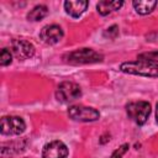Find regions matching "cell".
Masks as SVG:
<instances>
[{
  "label": "cell",
  "mask_w": 158,
  "mask_h": 158,
  "mask_svg": "<svg viewBox=\"0 0 158 158\" xmlns=\"http://www.w3.org/2000/svg\"><path fill=\"white\" fill-rule=\"evenodd\" d=\"M132 5L139 15H147L154 10V7L157 6V1H154V0L153 1L152 0H135L132 2Z\"/></svg>",
  "instance_id": "cell-12"
},
{
  "label": "cell",
  "mask_w": 158,
  "mask_h": 158,
  "mask_svg": "<svg viewBox=\"0 0 158 158\" xmlns=\"http://www.w3.org/2000/svg\"><path fill=\"white\" fill-rule=\"evenodd\" d=\"M120 70L133 75L158 78V63L143 59H137L135 62H125L120 65Z\"/></svg>",
  "instance_id": "cell-1"
},
{
  "label": "cell",
  "mask_w": 158,
  "mask_h": 158,
  "mask_svg": "<svg viewBox=\"0 0 158 158\" xmlns=\"http://www.w3.org/2000/svg\"><path fill=\"white\" fill-rule=\"evenodd\" d=\"M117 35H118V27H117L116 25L109 27V28L105 31V36H107V37H110V38H115Z\"/></svg>",
  "instance_id": "cell-17"
},
{
  "label": "cell",
  "mask_w": 158,
  "mask_h": 158,
  "mask_svg": "<svg viewBox=\"0 0 158 158\" xmlns=\"http://www.w3.org/2000/svg\"><path fill=\"white\" fill-rule=\"evenodd\" d=\"M11 58H12V57H11L10 51H9L7 48H2V49H1V53H0V64H1L2 67L10 64L11 60H12Z\"/></svg>",
  "instance_id": "cell-14"
},
{
  "label": "cell",
  "mask_w": 158,
  "mask_h": 158,
  "mask_svg": "<svg viewBox=\"0 0 158 158\" xmlns=\"http://www.w3.org/2000/svg\"><path fill=\"white\" fill-rule=\"evenodd\" d=\"M63 30L58 25H47L40 32V38L47 44H56L63 37Z\"/></svg>",
  "instance_id": "cell-8"
},
{
  "label": "cell",
  "mask_w": 158,
  "mask_h": 158,
  "mask_svg": "<svg viewBox=\"0 0 158 158\" xmlns=\"http://www.w3.org/2000/svg\"><path fill=\"white\" fill-rule=\"evenodd\" d=\"M128 148H130V146L127 144V143H125V144H122L121 147H118L112 154H111V157L110 158H122V156L128 151Z\"/></svg>",
  "instance_id": "cell-16"
},
{
  "label": "cell",
  "mask_w": 158,
  "mask_h": 158,
  "mask_svg": "<svg viewBox=\"0 0 158 158\" xmlns=\"http://www.w3.org/2000/svg\"><path fill=\"white\" fill-rule=\"evenodd\" d=\"M89 2L83 1V0H77V1H65L64 2V9L68 15L73 17H79L88 7Z\"/></svg>",
  "instance_id": "cell-10"
},
{
  "label": "cell",
  "mask_w": 158,
  "mask_h": 158,
  "mask_svg": "<svg viewBox=\"0 0 158 158\" xmlns=\"http://www.w3.org/2000/svg\"><path fill=\"white\" fill-rule=\"evenodd\" d=\"M64 59L73 64H88V63H98L102 60V56L91 48H80L67 53Z\"/></svg>",
  "instance_id": "cell-2"
},
{
  "label": "cell",
  "mask_w": 158,
  "mask_h": 158,
  "mask_svg": "<svg viewBox=\"0 0 158 158\" xmlns=\"http://www.w3.org/2000/svg\"><path fill=\"white\" fill-rule=\"evenodd\" d=\"M26 128L25 121L19 116H4L1 118L0 131L6 136L21 135Z\"/></svg>",
  "instance_id": "cell-6"
},
{
  "label": "cell",
  "mask_w": 158,
  "mask_h": 158,
  "mask_svg": "<svg viewBox=\"0 0 158 158\" xmlns=\"http://www.w3.org/2000/svg\"><path fill=\"white\" fill-rule=\"evenodd\" d=\"M81 96V89L73 81H63L56 91V98L60 102H72Z\"/></svg>",
  "instance_id": "cell-5"
},
{
  "label": "cell",
  "mask_w": 158,
  "mask_h": 158,
  "mask_svg": "<svg viewBox=\"0 0 158 158\" xmlns=\"http://www.w3.org/2000/svg\"><path fill=\"white\" fill-rule=\"evenodd\" d=\"M156 118H157V122H158V102H157V106H156Z\"/></svg>",
  "instance_id": "cell-18"
},
{
  "label": "cell",
  "mask_w": 158,
  "mask_h": 158,
  "mask_svg": "<svg viewBox=\"0 0 158 158\" xmlns=\"http://www.w3.org/2000/svg\"><path fill=\"white\" fill-rule=\"evenodd\" d=\"M138 59H143V60H149V62L158 63V51L147 52V53H141V54L138 56Z\"/></svg>",
  "instance_id": "cell-15"
},
{
  "label": "cell",
  "mask_w": 158,
  "mask_h": 158,
  "mask_svg": "<svg viewBox=\"0 0 158 158\" xmlns=\"http://www.w3.org/2000/svg\"><path fill=\"white\" fill-rule=\"evenodd\" d=\"M122 5H123L122 1H109V0H104V1H100L96 5V9H98V11H99L100 15L105 16V15L111 14L112 11L118 10Z\"/></svg>",
  "instance_id": "cell-11"
},
{
  "label": "cell",
  "mask_w": 158,
  "mask_h": 158,
  "mask_svg": "<svg viewBox=\"0 0 158 158\" xmlns=\"http://www.w3.org/2000/svg\"><path fill=\"white\" fill-rule=\"evenodd\" d=\"M11 47H12L14 54L21 60L28 59L35 54L33 44L26 40H14L11 43Z\"/></svg>",
  "instance_id": "cell-9"
},
{
  "label": "cell",
  "mask_w": 158,
  "mask_h": 158,
  "mask_svg": "<svg viewBox=\"0 0 158 158\" xmlns=\"http://www.w3.org/2000/svg\"><path fill=\"white\" fill-rule=\"evenodd\" d=\"M68 148L62 141H52L43 147L42 158H67Z\"/></svg>",
  "instance_id": "cell-7"
},
{
  "label": "cell",
  "mask_w": 158,
  "mask_h": 158,
  "mask_svg": "<svg viewBox=\"0 0 158 158\" xmlns=\"http://www.w3.org/2000/svg\"><path fill=\"white\" fill-rule=\"evenodd\" d=\"M126 112L135 123L142 126L151 114V105L148 101H132L126 105Z\"/></svg>",
  "instance_id": "cell-3"
},
{
  "label": "cell",
  "mask_w": 158,
  "mask_h": 158,
  "mask_svg": "<svg viewBox=\"0 0 158 158\" xmlns=\"http://www.w3.org/2000/svg\"><path fill=\"white\" fill-rule=\"evenodd\" d=\"M68 116L79 122H91L96 121L100 117V114L96 109L84 105H73L68 109Z\"/></svg>",
  "instance_id": "cell-4"
},
{
  "label": "cell",
  "mask_w": 158,
  "mask_h": 158,
  "mask_svg": "<svg viewBox=\"0 0 158 158\" xmlns=\"http://www.w3.org/2000/svg\"><path fill=\"white\" fill-rule=\"evenodd\" d=\"M47 14H48V9L46 5H37L27 14V19L30 21H40V20L44 19L47 16Z\"/></svg>",
  "instance_id": "cell-13"
}]
</instances>
